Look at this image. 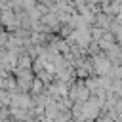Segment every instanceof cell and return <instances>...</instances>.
<instances>
[{
	"label": "cell",
	"mask_w": 122,
	"mask_h": 122,
	"mask_svg": "<svg viewBox=\"0 0 122 122\" xmlns=\"http://www.w3.org/2000/svg\"><path fill=\"white\" fill-rule=\"evenodd\" d=\"M97 23H99L103 29H111V19H109L107 15H99V17H97Z\"/></svg>",
	"instance_id": "6da1fadb"
}]
</instances>
